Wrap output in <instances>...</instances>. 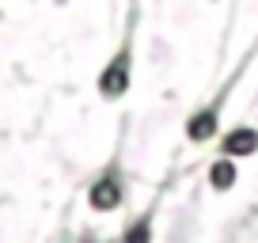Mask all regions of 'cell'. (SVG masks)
<instances>
[{"mask_svg": "<svg viewBox=\"0 0 258 243\" xmlns=\"http://www.w3.org/2000/svg\"><path fill=\"white\" fill-rule=\"evenodd\" d=\"M125 84H129V49H121L110 65H106V73L99 76V88H103L106 99H114V95L125 91Z\"/></svg>", "mask_w": 258, "mask_h": 243, "instance_id": "1", "label": "cell"}, {"mask_svg": "<svg viewBox=\"0 0 258 243\" xmlns=\"http://www.w3.org/2000/svg\"><path fill=\"white\" fill-rule=\"evenodd\" d=\"M118 202H121V187H118L114 175L99 178L95 187H91V205H95V209H114Z\"/></svg>", "mask_w": 258, "mask_h": 243, "instance_id": "2", "label": "cell"}, {"mask_svg": "<svg viewBox=\"0 0 258 243\" xmlns=\"http://www.w3.org/2000/svg\"><path fill=\"white\" fill-rule=\"evenodd\" d=\"M224 152H228V156H250V152H258V133H254V130H235V133H228Z\"/></svg>", "mask_w": 258, "mask_h": 243, "instance_id": "3", "label": "cell"}, {"mask_svg": "<svg viewBox=\"0 0 258 243\" xmlns=\"http://www.w3.org/2000/svg\"><path fill=\"white\" fill-rule=\"evenodd\" d=\"M186 133H190L194 141H209L213 133H217V106H209V110L194 114L190 126H186Z\"/></svg>", "mask_w": 258, "mask_h": 243, "instance_id": "4", "label": "cell"}, {"mask_svg": "<svg viewBox=\"0 0 258 243\" xmlns=\"http://www.w3.org/2000/svg\"><path fill=\"white\" fill-rule=\"evenodd\" d=\"M209 178H213V187H217V190H228V187L235 183V163H232V160H220V163H213Z\"/></svg>", "mask_w": 258, "mask_h": 243, "instance_id": "5", "label": "cell"}, {"mask_svg": "<svg viewBox=\"0 0 258 243\" xmlns=\"http://www.w3.org/2000/svg\"><path fill=\"white\" fill-rule=\"evenodd\" d=\"M125 243H148V224L145 220H137V224L125 232Z\"/></svg>", "mask_w": 258, "mask_h": 243, "instance_id": "6", "label": "cell"}]
</instances>
